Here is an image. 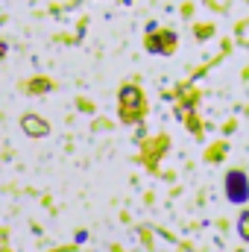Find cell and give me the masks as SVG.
<instances>
[{"mask_svg": "<svg viewBox=\"0 0 249 252\" xmlns=\"http://www.w3.org/2000/svg\"><path fill=\"white\" fill-rule=\"evenodd\" d=\"M241 235L249 241V214H244V217H241Z\"/></svg>", "mask_w": 249, "mask_h": 252, "instance_id": "3957f363", "label": "cell"}, {"mask_svg": "<svg viewBox=\"0 0 249 252\" xmlns=\"http://www.w3.org/2000/svg\"><path fill=\"white\" fill-rule=\"evenodd\" d=\"M226 193H229L232 202H247L249 199V182L241 170H232L226 176Z\"/></svg>", "mask_w": 249, "mask_h": 252, "instance_id": "6da1fadb", "label": "cell"}, {"mask_svg": "<svg viewBox=\"0 0 249 252\" xmlns=\"http://www.w3.org/2000/svg\"><path fill=\"white\" fill-rule=\"evenodd\" d=\"M24 126H27V132H30V135H44V132H47V124H44L41 118H32V115H30V118H24Z\"/></svg>", "mask_w": 249, "mask_h": 252, "instance_id": "7a4b0ae2", "label": "cell"}]
</instances>
